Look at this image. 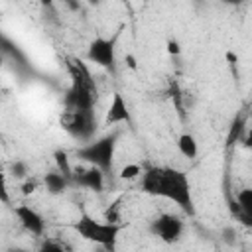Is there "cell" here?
Segmentation results:
<instances>
[{
    "mask_svg": "<svg viewBox=\"0 0 252 252\" xmlns=\"http://www.w3.org/2000/svg\"><path fill=\"white\" fill-rule=\"evenodd\" d=\"M140 189L152 197H161L175 203L183 213L191 217L195 215L191 183L181 169L167 167V165H152L144 169Z\"/></svg>",
    "mask_w": 252,
    "mask_h": 252,
    "instance_id": "cell-1",
    "label": "cell"
},
{
    "mask_svg": "<svg viewBox=\"0 0 252 252\" xmlns=\"http://www.w3.org/2000/svg\"><path fill=\"white\" fill-rule=\"evenodd\" d=\"M69 73H71V87L65 93L63 104L71 110H94L96 104V87L85 69V65L77 59L69 61Z\"/></svg>",
    "mask_w": 252,
    "mask_h": 252,
    "instance_id": "cell-2",
    "label": "cell"
},
{
    "mask_svg": "<svg viewBox=\"0 0 252 252\" xmlns=\"http://www.w3.org/2000/svg\"><path fill=\"white\" fill-rule=\"evenodd\" d=\"M116 142H118V134L110 132L104 134L96 140H89L83 146L77 148L75 156L79 161L89 163V165H96L98 169H102L106 175L112 173L114 167V154H116Z\"/></svg>",
    "mask_w": 252,
    "mask_h": 252,
    "instance_id": "cell-3",
    "label": "cell"
},
{
    "mask_svg": "<svg viewBox=\"0 0 252 252\" xmlns=\"http://www.w3.org/2000/svg\"><path fill=\"white\" fill-rule=\"evenodd\" d=\"M120 230H122L120 222H108V220L100 222L94 217H91L89 213H81L79 220L75 222V232L83 240L98 244V246H102L106 250H114Z\"/></svg>",
    "mask_w": 252,
    "mask_h": 252,
    "instance_id": "cell-4",
    "label": "cell"
},
{
    "mask_svg": "<svg viewBox=\"0 0 252 252\" xmlns=\"http://www.w3.org/2000/svg\"><path fill=\"white\" fill-rule=\"evenodd\" d=\"M61 126L63 130L81 142H89L96 132V118L94 110H71L65 108L61 114Z\"/></svg>",
    "mask_w": 252,
    "mask_h": 252,
    "instance_id": "cell-5",
    "label": "cell"
},
{
    "mask_svg": "<svg viewBox=\"0 0 252 252\" xmlns=\"http://www.w3.org/2000/svg\"><path fill=\"white\" fill-rule=\"evenodd\" d=\"M118 35H120V32H116L110 37H102V35L94 37L89 43L87 59L91 63H94L96 67L114 73L116 71V41H118Z\"/></svg>",
    "mask_w": 252,
    "mask_h": 252,
    "instance_id": "cell-6",
    "label": "cell"
},
{
    "mask_svg": "<svg viewBox=\"0 0 252 252\" xmlns=\"http://www.w3.org/2000/svg\"><path fill=\"white\" fill-rule=\"evenodd\" d=\"M183 230H185V222L181 220V217L171 213H163L150 222V232L167 244L177 242L183 236Z\"/></svg>",
    "mask_w": 252,
    "mask_h": 252,
    "instance_id": "cell-7",
    "label": "cell"
},
{
    "mask_svg": "<svg viewBox=\"0 0 252 252\" xmlns=\"http://www.w3.org/2000/svg\"><path fill=\"white\" fill-rule=\"evenodd\" d=\"M104 171L98 169L96 165H89L87 167H77L73 171V179L71 183L77 185V187H83L87 191H94V193H100L104 189Z\"/></svg>",
    "mask_w": 252,
    "mask_h": 252,
    "instance_id": "cell-8",
    "label": "cell"
},
{
    "mask_svg": "<svg viewBox=\"0 0 252 252\" xmlns=\"http://www.w3.org/2000/svg\"><path fill=\"white\" fill-rule=\"evenodd\" d=\"M14 215H16V219L20 220V224H22L30 234H33V236H43V232H45V220H43V217H41L33 207H30V205H26V203H20V205L14 207Z\"/></svg>",
    "mask_w": 252,
    "mask_h": 252,
    "instance_id": "cell-9",
    "label": "cell"
},
{
    "mask_svg": "<svg viewBox=\"0 0 252 252\" xmlns=\"http://www.w3.org/2000/svg\"><path fill=\"white\" fill-rule=\"evenodd\" d=\"M130 124L132 122V116H130V110H128V104L122 96V93H112V100L106 108V116H104V124L106 126H112V124Z\"/></svg>",
    "mask_w": 252,
    "mask_h": 252,
    "instance_id": "cell-10",
    "label": "cell"
},
{
    "mask_svg": "<svg viewBox=\"0 0 252 252\" xmlns=\"http://www.w3.org/2000/svg\"><path fill=\"white\" fill-rule=\"evenodd\" d=\"M236 217L244 226L252 228V187H244L236 193Z\"/></svg>",
    "mask_w": 252,
    "mask_h": 252,
    "instance_id": "cell-11",
    "label": "cell"
},
{
    "mask_svg": "<svg viewBox=\"0 0 252 252\" xmlns=\"http://www.w3.org/2000/svg\"><path fill=\"white\" fill-rule=\"evenodd\" d=\"M43 185H45L47 193H51V195H61V193H65L67 187L71 185V179H69L67 175H63L59 169H55V171H47V173L43 175Z\"/></svg>",
    "mask_w": 252,
    "mask_h": 252,
    "instance_id": "cell-12",
    "label": "cell"
},
{
    "mask_svg": "<svg viewBox=\"0 0 252 252\" xmlns=\"http://www.w3.org/2000/svg\"><path fill=\"white\" fill-rule=\"evenodd\" d=\"M177 150H179V154H181L183 158L195 159L197 154H199V144H197V140H195L193 134L183 132V134H179V138H177Z\"/></svg>",
    "mask_w": 252,
    "mask_h": 252,
    "instance_id": "cell-13",
    "label": "cell"
},
{
    "mask_svg": "<svg viewBox=\"0 0 252 252\" xmlns=\"http://www.w3.org/2000/svg\"><path fill=\"white\" fill-rule=\"evenodd\" d=\"M53 159H55V167H57L63 175H67L69 179H73L75 167H73L71 161H69V154H67L65 150H55V152H53Z\"/></svg>",
    "mask_w": 252,
    "mask_h": 252,
    "instance_id": "cell-14",
    "label": "cell"
},
{
    "mask_svg": "<svg viewBox=\"0 0 252 252\" xmlns=\"http://www.w3.org/2000/svg\"><path fill=\"white\" fill-rule=\"evenodd\" d=\"M142 173H144L142 165H138V163H126V165L120 167V171H118V179H122V181H132V179L142 177Z\"/></svg>",
    "mask_w": 252,
    "mask_h": 252,
    "instance_id": "cell-15",
    "label": "cell"
},
{
    "mask_svg": "<svg viewBox=\"0 0 252 252\" xmlns=\"http://www.w3.org/2000/svg\"><path fill=\"white\" fill-rule=\"evenodd\" d=\"M244 124H246V118H238V120H234V122H232L230 132H228V138H226V140H228V142H226L228 146H230V144H234V142L240 138V134L244 132Z\"/></svg>",
    "mask_w": 252,
    "mask_h": 252,
    "instance_id": "cell-16",
    "label": "cell"
},
{
    "mask_svg": "<svg viewBox=\"0 0 252 252\" xmlns=\"http://www.w3.org/2000/svg\"><path fill=\"white\" fill-rule=\"evenodd\" d=\"M10 173H12L16 179H26V177H30V167H28L26 161L16 159V161L12 163V167H10Z\"/></svg>",
    "mask_w": 252,
    "mask_h": 252,
    "instance_id": "cell-17",
    "label": "cell"
},
{
    "mask_svg": "<svg viewBox=\"0 0 252 252\" xmlns=\"http://www.w3.org/2000/svg\"><path fill=\"white\" fill-rule=\"evenodd\" d=\"M39 187V181L37 179H32V177H26V181L22 183V195H32V193H35V189Z\"/></svg>",
    "mask_w": 252,
    "mask_h": 252,
    "instance_id": "cell-18",
    "label": "cell"
},
{
    "mask_svg": "<svg viewBox=\"0 0 252 252\" xmlns=\"http://www.w3.org/2000/svg\"><path fill=\"white\" fill-rule=\"evenodd\" d=\"M104 220H108V222H118V220H120V215H118V203H114L112 207H108V209L104 211Z\"/></svg>",
    "mask_w": 252,
    "mask_h": 252,
    "instance_id": "cell-19",
    "label": "cell"
},
{
    "mask_svg": "<svg viewBox=\"0 0 252 252\" xmlns=\"http://www.w3.org/2000/svg\"><path fill=\"white\" fill-rule=\"evenodd\" d=\"M165 45H167V53H169V55H173V57L181 55V45H179L177 39H167Z\"/></svg>",
    "mask_w": 252,
    "mask_h": 252,
    "instance_id": "cell-20",
    "label": "cell"
},
{
    "mask_svg": "<svg viewBox=\"0 0 252 252\" xmlns=\"http://www.w3.org/2000/svg\"><path fill=\"white\" fill-rule=\"evenodd\" d=\"M234 236H238V234H236V230H234L232 226H226V228H222V240H224V242L232 244V242H234Z\"/></svg>",
    "mask_w": 252,
    "mask_h": 252,
    "instance_id": "cell-21",
    "label": "cell"
},
{
    "mask_svg": "<svg viewBox=\"0 0 252 252\" xmlns=\"http://www.w3.org/2000/svg\"><path fill=\"white\" fill-rule=\"evenodd\" d=\"M65 246L63 244H59V242H53V240H45L43 244H41V250H57V252H61Z\"/></svg>",
    "mask_w": 252,
    "mask_h": 252,
    "instance_id": "cell-22",
    "label": "cell"
},
{
    "mask_svg": "<svg viewBox=\"0 0 252 252\" xmlns=\"http://www.w3.org/2000/svg\"><path fill=\"white\" fill-rule=\"evenodd\" d=\"M124 63H126V65H128V69H132V71H136V69H138V61H136V57H134L132 53H126Z\"/></svg>",
    "mask_w": 252,
    "mask_h": 252,
    "instance_id": "cell-23",
    "label": "cell"
},
{
    "mask_svg": "<svg viewBox=\"0 0 252 252\" xmlns=\"http://www.w3.org/2000/svg\"><path fill=\"white\" fill-rule=\"evenodd\" d=\"M242 146L244 148H252V128L246 132V136L242 138Z\"/></svg>",
    "mask_w": 252,
    "mask_h": 252,
    "instance_id": "cell-24",
    "label": "cell"
},
{
    "mask_svg": "<svg viewBox=\"0 0 252 252\" xmlns=\"http://www.w3.org/2000/svg\"><path fill=\"white\" fill-rule=\"evenodd\" d=\"M220 2H224V4H228V6H240L244 0H220Z\"/></svg>",
    "mask_w": 252,
    "mask_h": 252,
    "instance_id": "cell-25",
    "label": "cell"
},
{
    "mask_svg": "<svg viewBox=\"0 0 252 252\" xmlns=\"http://www.w3.org/2000/svg\"><path fill=\"white\" fill-rule=\"evenodd\" d=\"M41 4H47V6H49V4H51V0H41Z\"/></svg>",
    "mask_w": 252,
    "mask_h": 252,
    "instance_id": "cell-26",
    "label": "cell"
},
{
    "mask_svg": "<svg viewBox=\"0 0 252 252\" xmlns=\"http://www.w3.org/2000/svg\"><path fill=\"white\" fill-rule=\"evenodd\" d=\"M96 2H98V0H91V4H96Z\"/></svg>",
    "mask_w": 252,
    "mask_h": 252,
    "instance_id": "cell-27",
    "label": "cell"
},
{
    "mask_svg": "<svg viewBox=\"0 0 252 252\" xmlns=\"http://www.w3.org/2000/svg\"><path fill=\"white\" fill-rule=\"evenodd\" d=\"M122 2H126V0H122Z\"/></svg>",
    "mask_w": 252,
    "mask_h": 252,
    "instance_id": "cell-28",
    "label": "cell"
}]
</instances>
